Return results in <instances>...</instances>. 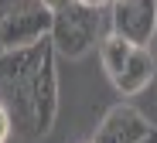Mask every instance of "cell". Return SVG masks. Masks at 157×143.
I'll use <instances>...</instances> for the list:
<instances>
[{
  "instance_id": "13",
  "label": "cell",
  "mask_w": 157,
  "mask_h": 143,
  "mask_svg": "<svg viewBox=\"0 0 157 143\" xmlns=\"http://www.w3.org/2000/svg\"><path fill=\"white\" fill-rule=\"evenodd\" d=\"M113 4H123V0H113Z\"/></svg>"
},
{
  "instance_id": "5",
  "label": "cell",
  "mask_w": 157,
  "mask_h": 143,
  "mask_svg": "<svg viewBox=\"0 0 157 143\" xmlns=\"http://www.w3.org/2000/svg\"><path fill=\"white\" fill-rule=\"evenodd\" d=\"M154 133V126L147 123V116L133 106H113L106 116H102L92 143H140Z\"/></svg>"
},
{
  "instance_id": "14",
  "label": "cell",
  "mask_w": 157,
  "mask_h": 143,
  "mask_svg": "<svg viewBox=\"0 0 157 143\" xmlns=\"http://www.w3.org/2000/svg\"><path fill=\"white\" fill-rule=\"evenodd\" d=\"M154 44H157V38H154Z\"/></svg>"
},
{
  "instance_id": "3",
  "label": "cell",
  "mask_w": 157,
  "mask_h": 143,
  "mask_svg": "<svg viewBox=\"0 0 157 143\" xmlns=\"http://www.w3.org/2000/svg\"><path fill=\"white\" fill-rule=\"evenodd\" d=\"M51 24H55V10L44 0H14L7 17L0 21V51L44 41L51 34Z\"/></svg>"
},
{
  "instance_id": "12",
  "label": "cell",
  "mask_w": 157,
  "mask_h": 143,
  "mask_svg": "<svg viewBox=\"0 0 157 143\" xmlns=\"http://www.w3.org/2000/svg\"><path fill=\"white\" fill-rule=\"evenodd\" d=\"M140 143H157V130H154V133H150L147 140H140Z\"/></svg>"
},
{
  "instance_id": "8",
  "label": "cell",
  "mask_w": 157,
  "mask_h": 143,
  "mask_svg": "<svg viewBox=\"0 0 157 143\" xmlns=\"http://www.w3.org/2000/svg\"><path fill=\"white\" fill-rule=\"evenodd\" d=\"M10 133H14V116H10L7 102H0V143H7Z\"/></svg>"
},
{
  "instance_id": "11",
  "label": "cell",
  "mask_w": 157,
  "mask_h": 143,
  "mask_svg": "<svg viewBox=\"0 0 157 143\" xmlns=\"http://www.w3.org/2000/svg\"><path fill=\"white\" fill-rule=\"evenodd\" d=\"M10 4H14V0H0V21L7 17V10H10Z\"/></svg>"
},
{
  "instance_id": "1",
  "label": "cell",
  "mask_w": 157,
  "mask_h": 143,
  "mask_svg": "<svg viewBox=\"0 0 157 143\" xmlns=\"http://www.w3.org/2000/svg\"><path fill=\"white\" fill-rule=\"evenodd\" d=\"M55 51H48V58L41 62V68L34 75H28L24 82L10 85L4 92L7 109L14 116V130L24 140H41L58 116V68H55Z\"/></svg>"
},
{
  "instance_id": "4",
  "label": "cell",
  "mask_w": 157,
  "mask_h": 143,
  "mask_svg": "<svg viewBox=\"0 0 157 143\" xmlns=\"http://www.w3.org/2000/svg\"><path fill=\"white\" fill-rule=\"evenodd\" d=\"M109 27H113V34L133 41V44H154V38H157V0L109 4Z\"/></svg>"
},
{
  "instance_id": "9",
  "label": "cell",
  "mask_w": 157,
  "mask_h": 143,
  "mask_svg": "<svg viewBox=\"0 0 157 143\" xmlns=\"http://www.w3.org/2000/svg\"><path fill=\"white\" fill-rule=\"evenodd\" d=\"M44 4H48L51 10H62V7H72V4H78V0H44Z\"/></svg>"
},
{
  "instance_id": "7",
  "label": "cell",
  "mask_w": 157,
  "mask_h": 143,
  "mask_svg": "<svg viewBox=\"0 0 157 143\" xmlns=\"http://www.w3.org/2000/svg\"><path fill=\"white\" fill-rule=\"evenodd\" d=\"M133 41H126V38H120V34H106L99 41V58H102V68L109 72V78L116 82L120 75H123V68H126V62H130V55H133Z\"/></svg>"
},
{
  "instance_id": "2",
  "label": "cell",
  "mask_w": 157,
  "mask_h": 143,
  "mask_svg": "<svg viewBox=\"0 0 157 143\" xmlns=\"http://www.w3.org/2000/svg\"><path fill=\"white\" fill-rule=\"evenodd\" d=\"M106 34H113L109 27V14L102 17V10L89 7V4H72V7H62L55 10V24H51V48L62 58H82V55L99 44Z\"/></svg>"
},
{
  "instance_id": "6",
  "label": "cell",
  "mask_w": 157,
  "mask_h": 143,
  "mask_svg": "<svg viewBox=\"0 0 157 143\" xmlns=\"http://www.w3.org/2000/svg\"><path fill=\"white\" fill-rule=\"evenodd\" d=\"M154 78H157V51L150 44H137L133 55H130V62H126V68H123V75L113 85L123 96H137V92L147 89Z\"/></svg>"
},
{
  "instance_id": "10",
  "label": "cell",
  "mask_w": 157,
  "mask_h": 143,
  "mask_svg": "<svg viewBox=\"0 0 157 143\" xmlns=\"http://www.w3.org/2000/svg\"><path fill=\"white\" fill-rule=\"evenodd\" d=\"M82 4H89V7H96V10H102V7H109L113 0H82Z\"/></svg>"
}]
</instances>
